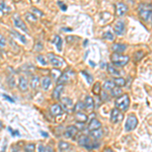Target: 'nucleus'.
<instances>
[{"label": "nucleus", "instance_id": "nucleus-37", "mask_svg": "<svg viewBox=\"0 0 152 152\" xmlns=\"http://www.w3.org/2000/svg\"><path fill=\"white\" fill-rule=\"evenodd\" d=\"M93 93L95 95H99L100 93V83L99 82H96L93 86Z\"/></svg>", "mask_w": 152, "mask_h": 152}, {"label": "nucleus", "instance_id": "nucleus-12", "mask_svg": "<svg viewBox=\"0 0 152 152\" xmlns=\"http://www.w3.org/2000/svg\"><path fill=\"white\" fill-rule=\"evenodd\" d=\"M127 49V45L125 44H119V43H115L112 45V50L114 51L116 54H122L124 53Z\"/></svg>", "mask_w": 152, "mask_h": 152}, {"label": "nucleus", "instance_id": "nucleus-40", "mask_svg": "<svg viewBox=\"0 0 152 152\" xmlns=\"http://www.w3.org/2000/svg\"><path fill=\"white\" fill-rule=\"evenodd\" d=\"M43 49V44L41 42H38L37 45L35 46V50L36 51H41Z\"/></svg>", "mask_w": 152, "mask_h": 152}, {"label": "nucleus", "instance_id": "nucleus-23", "mask_svg": "<svg viewBox=\"0 0 152 152\" xmlns=\"http://www.w3.org/2000/svg\"><path fill=\"white\" fill-rule=\"evenodd\" d=\"M113 82H114L115 86L120 87V88L126 85V80L123 78V77H117V78L114 79V81H113Z\"/></svg>", "mask_w": 152, "mask_h": 152}, {"label": "nucleus", "instance_id": "nucleus-14", "mask_svg": "<svg viewBox=\"0 0 152 152\" xmlns=\"http://www.w3.org/2000/svg\"><path fill=\"white\" fill-rule=\"evenodd\" d=\"M93 108H95V100L91 96H86L85 97V102H84V109L87 111H92Z\"/></svg>", "mask_w": 152, "mask_h": 152}, {"label": "nucleus", "instance_id": "nucleus-51", "mask_svg": "<svg viewBox=\"0 0 152 152\" xmlns=\"http://www.w3.org/2000/svg\"><path fill=\"white\" fill-rule=\"evenodd\" d=\"M89 63H90V65H92V66H93V67H95V62H91V61H90V62H89Z\"/></svg>", "mask_w": 152, "mask_h": 152}, {"label": "nucleus", "instance_id": "nucleus-5", "mask_svg": "<svg viewBox=\"0 0 152 152\" xmlns=\"http://www.w3.org/2000/svg\"><path fill=\"white\" fill-rule=\"evenodd\" d=\"M122 119H123L122 113L120 112L119 110H117V109H113L112 112H111V122L116 124V123L121 122Z\"/></svg>", "mask_w": 152, "mask_h": 152}, {"label": "nucleus", "instance_id": "nucleus-34", "mask_svg": "<svg viewBox=\"0 0 152 152\" xmlns=\"http://www.w3.org/2000/svg\"><path fill=\"white\" fill-rule=\"evenodd\" d=\"M37 60L39 61V63L42 64V65H47L48 64V61L46 60V58H45L44 56H42V55H39V56L37 57Z\"/></svg>", "mask_w": 152, "mask_h": 152}, {"label": "nucleus", "instance_id": "nucleus-45", "mask_svg": "<svg viewBox=\"0 0 152 152\" xmlns=\"http://www.w3.org/2000/svg\"><path fill=\"white\" fill-rule=\"evenodd\" d=\"M3 97H5L6 99L8 100V102H14V99H12V98L10 97L9 95H3Z\"/></svg>", "mask_w": 152, "mask_h": 152}, {"label": "nucleus", "instance_id": "nucleus-28", "mask_svg": "<svg viewBox=\"0 0 152 152\" xmlns=\"http://www.w3.org/2000/svg\"><path fill=\"white\" fill-rule=\"evenodd\" d=\"M122 93H123V91H122V89L120 87H114L111 90V95L114 96V97H119V96L122 95Z\"/></svg>", "mask_w": 152, "mask_h": 152}, {"label": "nucleus", "instance_id": "nucleus-19", "mask_svg": "<svg viewBox=\"0 0 152 152\" xmlns=\"http://www.w3.org/2000/svg\"><path fill=\"white\" fill-rule=\"evenodd\" d=\"M70 79V74L68 73L67 71L64 72L63 74H61L59 77V79H58V85H63L65 84V83H67L68 81H69Z\"/></svg>", "mask_w": 152, "mask_h": 152}, {"label": "nucleus", "instance_id": "nucleus-22", "mask_svg": "<svg viewBox=\"0 0 152 152\" xmlns=\"http://www.w3.org/2000/svg\"><path fill=\"white\" fill-rule=\"evenodd\" d=\"M58 147H59L60 151H61V152H64V151L70 150V147H71V145H70L68 142H65V141H60V142H59V145H58Z\"/></svg>", "mask_w": 152, "mask_h": 152}, {"label": "nucleus", "instance_id": "nucleus-25", "mask_svg": "<svg viewBox=\"0 0 152 152\" xmlns=\"http://www.w3.org/2000/svg\"><path fill=\"white\" fill-rule=\"evenodd\" d=\"M115 87V84H114V82L113 81H111V80H106L104 82V85H102V88H104V91H106V90H112L113 88Z\"/></svg>", "mask_w": 152, "mask_h": 152}, {"label": "nucleus", "instance_id": "nucleus-49", "mask_svg": "<svg viewBox=\"0 0 152 152\" xmlns=\"http://www.w3.org/2000/svg\"><path fill=\"white\" fill-rule=\"evenodd\" d=\"M2 128H3V124H2V122L0 121V131L2 130Z\"/></svg>", "mask_w": 152, "mask_h": 152}, {"label": "nucleus", "instance_id": "nucleus-27", "mask_svg": "<svg viewBox=\"0 0 152 152\" xmlns=\"http://www.w3.org/2000/svg\"><path fill=\"white\" fill-rule=\"evenodd\" d=\"M25 18H27V20L29 21V22H36V21L38 20V16L36 15V14L32 13V12L25 13Z\"/></svg>", "mask_w": 152, "mask_h": 152}, {"label": "nucleus", "instance_id": "nucleus-10", "mask_svg": "<svg viewBox=\"0 0 152 152\" xmlns=\"http://www.w3.org/2000/svg\"><path fill=\"white\" fill-rule=\"evenodd\" d=\"M13 23H14V25H15V27L22 29V31L25 32V33H29V29L27 27L25 23L23 22V21L21 20L20 18H19V16H18V15H14L13 16Z\"/></svg>", "mask_w": 152, "mask_h": 152}, {"label": "nucleus", "instance_id": "nucleus-2", "mask_svg": "<svg viewBox=\"0 0 152 152\" xmlns=\"http://www.w3.org/2000/svg\"><path fill=\"white\" fill-rule=\"evenodd\" d=\"M151 4H141L139 6V16L141 19H143L144 21L148 22L151 21Z\"/></svg>", "mask_w": 152, "mask_h": 152}, {"label": "nucleus", "instance_id": "nucleus-4", "mask_svg": "<svg viewBox=\"0 0 152 152\" xmlns=\"http://www.w3.org/2000/svg\"><path fill=\"white\" fill-rule=\"evenodd\" d=\"M137 126H138V119H137V117L134 114L130 115L129 117L127 118V121H126V124H125L126 132L133 131L134 129H136Z\"/></svg>", "mask_w": 152, "mask_h": 152}, {"label": "nucleus", "instance_id": "nucleus-30", "mask_svg": "<svg viewBox=\"0 0 152 152\" xmlns=\"http://www.w3.org/2000/svg\"><path fill=\"white\" fill-rule=\"evenodd\" d=\"M81 74H82V75L84 76L85 78H86V81H87V83H88V84H90V83L93 81V77L91 76L87 71H81Z\"/></svg>", "mask_w": 152, "mask_h": 152}, {"label": "nucleus", "instance_id": "nucleus-38", "mask_svg": "<svg viewBox=\"0 0 152 152\" xmlns=\"http://www.w3.org/2000/svg\"><path fill=\"white\" fill-rule=\"evenodd\" d=\"M6 46V40L3 36L0 35V48H4Z\"/></svg>", "mask_w": 152, "mask_h": 152}, {"label": "nucleus", "instance_id": "nucleus-43", "mask_svg": "<svg viewBox=\"0 0 152 152\" xmlns=\"http://www.w3.org/2000/svg\"><path fill=\"white\" fill-rule=\"evenodd\" d=\"M75 37H72V36H68V37H66V41H67L68 43H73V41L75 40Z\"/></svg>", "mask_w": 152, "mask_h": 152}, {"label": "nucleus", "instance_id": "nucleus-32", "mask_svg": "<svg viewBox=\"0 0 152 152\" xmlns=\"http://www.w3.org/2000/svg\"><path fill=\"white\" fill-rule=\"evenodd\" d=\"M84 110V104L82 102H78L76 104V106H74V111L77 113V112H83Z\"/></svg>", "mask_w": 152, "mask_h": 152}, {"label": "nucleus", "instance_id": "nucleus-1", "mask_svg": "<svg viewBox=\"0 0 152 152\" xmlns=\"http://www.w3.org/2000/svg\"><path fill=\"white\" fill-rule=\"evenodd\" d=\"M115 109L119 110L120 112H126L130 106V98L127 93H124L121 96L117 97L115 102Z\"/></svg>", "mask_w": 152, "mask_h": 152}, {"label": "nucleus", "instance_id": "nucleus-13", "mask_svg": "<svg viewBox=\"0 0 152 152\" xmlns=\"http://www.w3.org/2000/svg\"><path fill=\"white\" fill-rule=\"evenodd\" d=\"M18 87L21 91H27L29 88V82L25 76H20L18 79Z\"/></svg>", "mask_w": 152, "mask_h": 152}, {"label": "nucleus", "instance_id": "nucleus-24", "mask_svg": "<svg viewBox=\"0 0 152 152\" xmlns=\"http://www.w3.org/2000/svg\"><path fill=\"white\" fill-rule=\"evenodd\" d=\"M39 84H40V78L39 76H33L31 79V87L33 89H37L39 87Z\"/></svg>", "mask_w": 152, "mask_h": 152}, {"label": "nucleus", "instance_id": "nucleus-46", "mask_svg": "<svg viewBox=\"0 0 152 152\" xmlns=\"http://www.w3.org/2000/svg\"><path fill=\"white\" fill-rule=\"evenodd\" d=\"M102 96H104V100H109V99H110V98H109V95L106 96V91H102Z\"/></svg>", "mask_w": 152, "mask_h": 152}, {"label": "nucleus", "instance_id": "nucleus-8", "mask_svg": "<svg viewBox=\"0 0 152 152\" xmlns=\"http://www.w3.org/2000/svg\"><path fill=\"white\" fill-rule=\"evenodd\" d=\"M77 132H78L77 127H75V126H68V127L66 128L65 132H64V136L68 139H72L75 137Z\"/></svg>", "mask_w": 152, "mask_h": 152}, {"label": "nucleus", "instance_id": "nucleus-18", "mask_svg": "<svg viewBox=\"0 0 152 152\" xmlns=\"http://www.w3.org/2000/svg\"><path fill=\"white\" fill-rule=\"evenodd\" d=\"M75 120H76V122H78V123L84 124L85 122L88 120V117H87V115H85L83 112H77L75 114Z\"/></svg>", "mask_w": 152, "mask_h": 152}, {"label": "nucleus", "instance_id": "nucleus-50", "mask_svg": "<svg viewBox=\"0 0 152 152\" xmlns=\"http://www.w3.org/2000/svg\"><path fill=\"white\" fill-rule=\"evenodd\" d=\"M64 29V31H67V32H71L72 31L71 29Z\"/></svg>", "mask_w": 152, "mask_h": 152}, {"label": "nucleus", "instance_id": "nucleus-29", "mask_svg": "<svg viewBox=\"0 0 152 152\" xmlns=\"http://www.w3.org/2000/svg\"><path fill=\"white\" fill-rule=\"evenodd\" d=\"M62 104H64V106H66V108H71L72 106V99L71 98H69V97H64V98H62Z\"/></svg>", "mask_w": 152, "mask_h": 152}, {"label": "nucleus", "instance_id": "nucleus-44", "mask_svg": "<svg viewBox=\"0 0 152 152\" xmlns=\"http://www.w3.org/2000/svg\"><path fill=\"white\" fill-rule=\"evenodd\" d=\"M46 152H55V150H54V148H53L52 146L49 145V146L46 147Z\"/></svg>", "mask_w": 152, "mask_h": 152}, {"label": "nucleus", "instance_id": "nucleus-3", "mask_svg": "<svg viewBox=\"0 0 152 152\" xmlns=\"http://www.w3.org/2000/svg\"><path fill=\"white\" fill-rule=\"evenodd\" d=\"M130 58L129 56H126V55H122V54H116V53H113L111 55V61L114 64L115 66H118V67H123L126 64L129 62Z\"/></svg>", "mask_w": 152, "mask_h": 152}, {"label": "nucleus", "instance_id": "nucleus-36", "mask_svg": "<svg viewBox=\"0 0 152 152\" xmlns=\"http://www.w3.org/2000/svg\"><path fill=\"white\" fill-rule=\"evenodd\" d=\"M102 38H104V40L113 41V40H114V35H113L112 33H110V32H106V33L102 35Z\"/></svg>", "mask_w": 152, "mask_h": 152}, {"label": "nucleus", "instance_id": "nucleus-15", "mask_svg": "<svg viewBox=\"0 0 152 152\" xmlns=\"http://www.w3.org/2000/svg\"><path fill=\"white\" fill-rule=\"evenodd\" d=\"M63 89H64V85H57L54 88V90H53V98L57 100L60 99L62 92H63Z\"/></svg>", "mask_w": 152, "mask_h": 152}, {"label": "nucleus", "instance_id": "nucleus-47", "mask_svg": "<svg viewBox=\"0 0 152 152\" xmlns=\"http://www.w3.org/2000/svg\"><path fill=\"white\" fill-rule=\"evenodd\" d=\"M102 152H114V150L112 148H110V147H106V148H104L102 150Z\"/></svg>", "mask_w": 152, "mask_h": 152}, {"label": "nucleus", "instance_id": "nucleus-35", "mask_svg": "<svg viewBox=\"0 0 152 152\" xmlns=\"http://www.w3.org/2000/svg\"><path fill=\"white\" fill-rule=\"evenodd\" d=\"M12 34H13V35L15 36V37L18 38V40L20 41L21 43H22V44H25V43H27V39H25V37H23V36L19 35L18 33H16V32H12Z\"/></svg>", "mask_w": 152, "mask_h": 152}, {"label": "nucleus", "instance_id": "nucleus-11", "mask_svg": "<svg viewBox=\"0 0 152 152\" xmlns=\"http://www.w3.org/2000/svg\"><path fill=\"white\" fill-rule=\"evenodd\" d=\"M50 111H51V114L53 116H55V117H57V116H61L63 114V108H62L61 104H54L51 106L50 108Z\"/></svg>", "mask_w": 152, "mask_h": 152}, {"label": "nucleus", "instance_id": "nucleus-52", "mask_svg": "<svg viewBox=\"0 0 152 152\" xmlns=\"http://www.w3.org/2000/svg\"><path fill=\"white\" fill-rule=\"evenodd\" d=\"M89 152H93V151H89Z\"/></svg>", "mask_w": 152, "mask_h": 152}, {"label": "nucleus", "instance_id": "nucleus-41", "mask_svg": "<svg viewBox=\"0 0 152 152\" xmlns=\"http://www.w3.org/2000/svg\"><path fill=\"white\" fill-rule=\"evenodd\" d=\"M58 5L61 7V9L63 10V11H65L66 9H67V6L65 5V4L63 3V2H61V1H58Z\"/></svg>", "mask_w": 152, "mask_h": 152}, {"label": "nucleus", "instance_id": "nucleus-48", "mask_svg": "<svg viewBox=\"0 0 152 152\" xmlns=\"http://www.w3.org/2000/svg\"><path fill=\"white\" fill-rule=\"evenodd\" d=\"M41 134H42L43 136H45V137H48V134H47V133H45V132H41Z\"/></svg>", "mask_w": 152, "mask_h": 152}, {"label": "nucleus", "instance_id": "nucleus-33", "mask_svg": "<svg viewBox=\"0 0 152 152\" xmlns=\"http://www.w3.org/2000/svg\"><path fill=\"white\" fill-rule=\"evenodd\" d=\"M144 57V52H143L142 50L141 51H138V52L135 53L134 55V58H135V61H140L142 58Z\"/></svg>", "mask_w": 152, "mask_h": 152}, {"label": "nucleus", "instance_id": "nucleus-6", "mask_svg": "<svg viewBox=\"0 0 152 152\" xmlns=\"http://www.w3.org/2000/svg\"><path fill=\"white\" fill-rule=\"evenodd\" d=\"M48 57H49V61H50V63L52 64L55 68H59L63 65V61H62L59 57H57L56 55L48 54Z\"/></svg>", "mask_w": 152, "mask_h": 152}, {"label": "nucleus", "instance_id": "nucleus-21", "mask_svg": "<svg viewBox=\"0 0 152 152\" xmlns=\"http://www.w3.org/2000/svg\"><path fill=\"white\" fill-rule=\"evenodd\" d=\"M106 69H108V72L111 74V75H113V76H119L120 75V71L115 67L114 65H112V64H108V65H106Z\"/></svg>", "mask_w": 152, "mask_h": 152}, {"label": "nucleus", "instance_id": "nucleus-31", "mask_svg": "<svg viewBox=\"0 0 152 152\" xmlns=\"http://www.w3.org/2000/svg\"><path fill=\"white\" fill-rule=\"evenodd\" d=\"M36 145L34 143H29L25 146V152H35Z\"/></svg>", "mask_w": 152, "mask_h": 152}, {"label": "nucleus", "instance_id": "nucleus-17", "mask_svg": "<svg viewBox=\"0 0 152 152\" xmlns=\"http://www.w3.org/2000/svg\"><path fill=\"white\" fill-rule=\"evenodd\" d=\"M51 84H52V79L48 76L43 77V79L41 80V85H42L44 90H48V89L50 88Z\"/></svg>", "mask_w": 152, "mask_h": 152}, {"label": "nucleus", "instance_id": "nucleus-39", "mask_svg": "<svg viewBox=\"0 0 152 152\" xmlns=\"http://www.w3.org/2000/svg\"><path fill=\"white\" fill-rule=\"evenodd\" d=\"M32 11L34 12V14H35V13H37L38 15H40V16H42L43 14H44L42 11H40V10H39L38 8H35V7H33V8H32Z\"/></svg>", "mask_w": 152, "mask_h": 152}, {"label": "nucleus", "instance_id": "nucleus-7", "mask_svg": "<svg viewBox=\"0 0 152 152\" xmlns=\"http://www.w3.org/2000/svg\"><path fill=\"white\" fill-rule=\"evenodd\" d=\"M114 31L118 36H123L125 33V22L123 20H118L114 25Z\"/></svg>", "mask_w": 152, "mask_h": 152}, {"label": "nucleus", "instance_id": "nucleus-16", "mask_svg": "<svg viewBox=\"0 0 152 152\" xmlns=\"http://www.w3.org/2000/svg\"><path fill=\"white\" fill-rule=\"evenodd\" d=\"M100 128H102V123L97 119H92L88 125L89 131H95V130L100 129Z\"/></svg>", "mask_w": 152, "mask_h": 152}, {"label": "nucleus", "instance_id": "nucleus-26", "mask_svg": "<svg viewBox=\"0 0 152 152\" xmlns=\"http://www.w3.org/2000/svg\"><path fill=\"white\" fill-rule=\"evenodd\" d=\"M52 43L56 45L58 51H61L62 50V39H61V37H59V36H56V37L54 38V40H53Z\"/></svg>", "mask_w": 152, "mask_h": 152}, {"label": "nucleus", "instance_id": "nucleus-42", "mask_svg": "<svg viewBox=\"0 0 152 152\" xmlns=\"http://www.w3.org/2000/svg\"><path fill=\"white\" fill-rule=\"evenodd\" d=\"M38 152H46V147L43 144H40L38 147Z\"/></svg>", "mask_w": 152, "mask_h": 152}, {"label": "nucleus", "instance_id": "nucleus-20", "mask_svg": "<svg viewBox=\"0 0 152 152\" xmlns=\"http://www.w3.org/2000/svg\"><path fill=\"white\" fill-rule=\"evenodd\" d=\"M89 135H90V138L95 139V140H99L104 136V131L102 129H97L95 130V131H90Z\"/></svg>", "mask_w": 152, "mask_h": 152}, {"label": "nucleus", "instance_id": "nucleus-9", "mask_svg": "<svg viewBox=\"0 0 152 152\" xmlns=\"http://www.w3.org/2000/svg\"><path fill=\"white\" fill-rule=\"evenodd\" d=\"M128 12V6L127 4L123 3V2H119L117 4V8H116V13L118 16H123Z\"/></svg>", "mask_w": 152, "mask_h": 152}]
</instances>
